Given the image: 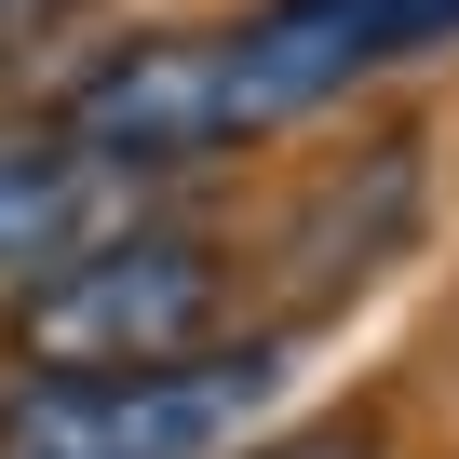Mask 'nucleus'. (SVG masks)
Instances as JSON below:
<instances>
[{
    "label": "nucleus",
    "mask_w": 459,
    "mask_h": 459,
    "mask_svg": "<svg viewBox=\"0 0 459 459\" xmlns=\"http://www.w3.org/2000/svg\"><path fill=\"white\" fill-rule=\"evenodd\" d=\"M459 0H257L230 28H176V41H122L108 68H82L55 95V122L108 162V176H189L216 149H257L311 108H338L351 82L446 55Z\"/></svg>",
    "instance_id": "obj_1"
},
{
    "label": "nucleus",
    "mask_w": 459,
    "mask_h": 459,
    "mask_svg": "<svg viewBox=\"0 0 459 459\" xmlns=\"http://www.w3.org/2000/svg\"><path fill=\"white\" fill-rule=\"evenodd\" d=\"M230 325V244L203 230H95L82 257L14 284V365L28 378H122V365H189Z\"/></svg>",
    "instance_id": "obj_2"
},
{
    "label": "nucleus",
    "mask_w": 459,
    "mask_h": 459,
    "mask_svg": "<svg viewBox=\"0 0 459 459\" xmlns=\"http://www.w3.org/2000/svg\"><path fill=\"white\" fill-rule=\"evenodd\" d=\"M284 392V351H189V365H122V378H28L0 405V459H230Z\"/></svg>",
    "instance_id": "obj_3"
},
{
    "label": "nucleus",
    "mask_w": 459,
    "mask_h": 459,
    "mask_svg": "<svg viewBox=\"0 0 459 459\" xmlns=\"http://www.w3.org/2000/svg\"><path fill=\"white\" fill-rule=\"evenodd\" d=\"M122 203H135V176H108L55 108L41 122H0V284L82 257L95 230H122Z\"/></svg>",
    "instance_id": "obj_4"
},
{
    "label": "nucleus",
    "mask_w": 459,
    "mask_h": 459,
    "mask_svg": "<svg viewBox=\"0 0 459 459\" xmlns=\"http://www.w3.org/2000/svg\"><path fill=\"white\" fill-rule=\"evenodd\" d=\"M68 14H82V0H0V55H28V41H55Z\"/></svg>",
    "instance_id": "obj_5"
},
{
    "label": "nucleus",
    "mask_w": 459,
    "mask_h": 459,
    "mask_svg": "<svg viewBox=\"0 0 459 459\" xmlns=\"http://www.w3.org/2000/svg\"><path fill=\"white\" fill-rule=\"evenodd\" d=\"M271 459H365L351 432H311V446H271Z\"/></svg>",
    "instance_id": "obj_6"
}]
</instances>
